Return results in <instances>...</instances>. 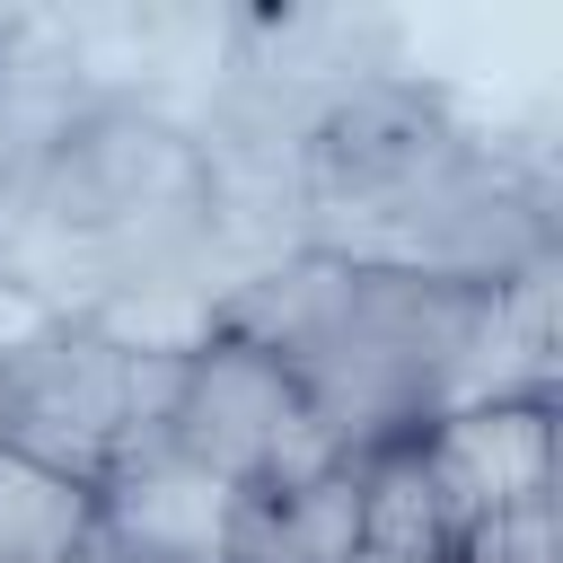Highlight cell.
I'll list each match as a JSON object with an SVG mask.
<instances>
[{"instance_id": "obj_1", "label": "cell", "mask_w": 563, "mask_h": 563, "mask_svg": "<svg viewBox=\"0 0 563 563\" xmlns=\"http://www.w3.org/2000/svg\"><path fill=\"white\" fill-rule=\"evenodd\" d=\"M484 308H493V290L299 246V255L211 290L202 325L273 352L299 378V396L317 405V422L343 440V457H361V449L413 440L431 413H449L466 396Z\"/></svg>"}, {"instance_id": "obj_2", "label": "cell", "mask_w": 563, "mask_h": 563, "mask_svg": "<svg viewBox=\"0 0 563 563\" xmlns=\"http://www.w3.org/2000/svg\"><path fill=\"white\" fill-rule=\"evenodd\" d=\"M167 396H176V352H132L97 317L44 308L18 334H0V449L88 493L114 475L123 449L158 440Z\"/></svg>"}, {"instance_id": "obj_3", "label": "cell", "mask_w": 563, "mask_h": 563, "mask_svg": "<svg viewBox=\"0 0 563 563\" xmlns=\"http://www.w3.org/2000/svg\"><path fill=\"white\" fill-rule=\"evenodd\" d=\"M158 440L185 466L220 475L229 493H273V484H308V475L343 466V440L317 422L299 378L273 352L211 334V325L176 352V396H167Z\"/></svg>"}, {"instance_id": "obj_4", "label": "cell", "mask_w": 563, "mask_h": 563, "mask_svg": "<svg viewBox=\"0 0 563 563\" xmlns=\"http://www.w3.org/2000/svg\"><path fill=\"white\" fill-rule=\"evenodd\" d=\"M413 457H422V475L449 510V545H457V528L554 493V396L449 405L413 431Z\"/></svg>"}, {"instance_id": "obj_5", "label": "cell", "mask_w": 563, "mask_h": 563, "mask_svg": "<svg viewBox=\"0 0 563 563\" xmlns=\"http://www.w3.org/2000/svg\"><path fill=\"white\" fill-rule=\"evenodd\" d=\"M238 493L202 466H185L167 440H141L97 484V537L123 563H220L229 554Z\"/></svg>"}, {"instance_id": "obj_6", "label": "cell", "mask_w": 563, "mask_h": 563, "mask_svg": "<svg viewBox=\"0 0 563 563\" xmlns=\"http://www.w3.org/2000/svg\"><path fill=\"white\" fill-rule=\"evenodd\" d=\"M352 545H361V475L343 457V466H325L308 484L238 493L220 563H352Z\"/></svg>"}, {"instance_id": "obj_7", "label": "cell", "mask_w": 563, "mask_h": 563, "mask_svg": "<svg viewBox=\"0 0 563 563\" xmlns=\"http://www.w3.org/2000/svg\"><path fill=\"white\" fill-rule=\"evenodd\" d=\"M97 537V493L0 449V563H70Z\"/></svg>"}, {"instance_id": "obj_8", "label": "cell", "mask_w": 563, "mask_h": 563, "mask_svg": "<svg viewBox=\"0 0 563 563\" xmlns=\"http://www.w3.org/2000/svg\"><path fill=\"white\" fill-rule=\"evenodd\" d=\"M449 563H563V493H545V501H519V510H493V519L457 528Z\"/></svg>"}, {"instance_id": "obj_9", "label": "cell", "mask_w": 563, "mask_h": 563, "mask_svg": "<svg viewBox=\"0 0 563 563\" xmlns=\"http://www.w3.org/2000/svg\"><path fill=\"white\" fill-rule=\"evenodd\" d=\"M352 563H422V554H378V545H352Z\"/></svg>"}]
</instances>
